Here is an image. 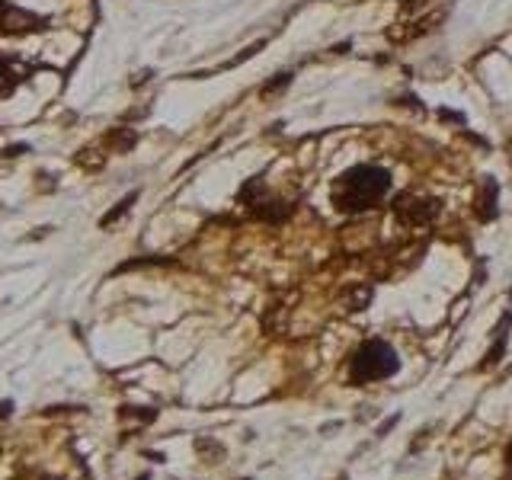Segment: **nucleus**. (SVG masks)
Masks as SVG:
<instances>
[{
    "mask_svg": "<svg viewBox=\"0 0 512 480\" xmlns=\"http://www.w3.org/2000/svg\"><path fill=\"white\" fill-rule=\"evenodd\" d=\"M391 192V173L375 164H359L349 167L346 173H340L333 180L330 189V202L336 212L343 215H359L375 208L378 202H384V196Z\"/></svg>",
    "mask_w": 512,
    "mask_h": 480,
    "instance_id": "obj_1",
    "label": "nucleus"
},
{
    "mask_svg": "<svg viewBox=\"0 0 512 480\" xmlns=\"http://www.w3.org/2000/svg\"><path fill=\"white\" fill-rule=\"evenodd\" d=\"M400 372V359L391 343L384 340H368L362 343L349 359V381L352 384H372L384 381Z\"/></svg>",
    "mask_w": 512,
    "mask_h": 480,
    "instance_id": "obj_2",
    "label": "nucleus"
},
{
    "mask_svg": "<svg viewBox=\"0 0 512 480\" xmlns=\"http://www.w3.org/2000/svg\"><path fill=\"white\" fill-rule=\"evenodd\" d=\"M394 215H397V221H404V224H426V221H432L439 215V202L436 199H423V196H400L397 202H394Z\"/></svg>",
    "mask_w": 512,
    "mask_h": 480,
    "instance_id": "obj_3",
    "label": "nucleus"
},
{
    "mask_svg": "<svg viewBox=\"0 0 512 480\" xmlns=\"http://www.w3.org/2000/svg\"><path fill=\"white\" fill-rule=\"evenodd\" d=\"M39 29H45L42 16L0 0V32H7V36H23V32H39Z\"/></svg>",
    "mask_w": 512,
    "mask_h": 480,
    "instance_id": "obj_4",
    "label": "nucleus"
},
{
    "mask_svg": "<svg viewBox=\"0 0 512 480\" xmlns=\"http://www.w3.org/2000/svg\"><path fill=\"white\" fill-rule=\"evenodd\" d=\"M496 196H500V189H496V183L493 180H484L480 183V192H477V218L480 221H490V218H496Z\"/></svg>",
    "mask_w": 512,
    "mask_h": 480,
    "instance_id": "obj_5",
    "label": "nucleus"
},
{
    "mask_svg": "<svg viewBox=\"0 0 512 480\" xmlns=\"http://www.w3.org/2000/svg\"><path fill=\"white\" fill-rule=\"evenodd\" d=\"M20 80H23V71L16 68V58L0 55V100L20 87Z\"/></svg>",
    "mask_w": 512,
    "mask_h": 480,
    "instance_id": "obj_6",
    "label": "nucleus"
},
{
    "mask_svg": "<svg viewBox=\"0 0 512 480\" xmlns=\"http://www.w3.org/2000/svg\"><path fill=\"white\" fill-rule=\"evenodd\" d=\"M135 199H138V196H128V199H122V202H119V208H116V212H109V215H106V218L100 221V224H103V228H106V224H112V221H116L119 215H125V212H128V208H132V202H135Z\"/></svg>",
    "mask_w": 512,
    "mask_h": 480,
    "instance_id": "obj_7",
    "label": "nucleus"
},
{
    "mask_svg": "<svg viewBox=\"0 0 512 480\" xmlns=\"http://www.w3.org/2000/svg\"><path fill=\"white\" fill-rule=\"evenodd\" d=\"M288 84H292V74H276V80H272V84H266V87H263V93H272V90L288 87Z\"/></svg>",
    "mask_w": 512,
    "mask_h": 480,
    "instance_id": "obj_8",
    "label": "nucleus"
},
{
    "mask_svg": "<svg viewBox=\"0 0 512 480\" xmlns=\"http://www.w3.org/2000/svg\"><path fill=\"white\" fill-rule=\"evenodd\" d=\"M20 151H26V144H16V148H10V151H7V157H16Z\"/></svg>",
    "mask_w": 512,
    "mask_h": 480,
    "instance_id": "obj_9",
    "label": "nucleus"
}]
</instances>
